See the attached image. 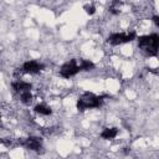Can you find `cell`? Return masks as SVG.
Segmentation results:
<instances>
[{"mask_svg": "<svg viewBox=\"0 0 159 159\" xmlns=\"http://www.w3.org/2000/svg\"><path fill=\"white\" fill-rule=\"evenodd\" d=\"M138 46L142 47L147 55L155 56L159 50V36L157 34L138 37Z\"/></svg>", "mask_w": 159, "mask_h": 159, "instance_id": "cell-1", "label": "cell"}, {"mask_svg": "<svg viewBox=\"0 0 159 159\" xmlns=\"http://www.w3.org/2000/svg\"><path fill=\"white\" fill-rule=\"evenodd\" d=\"M106 96H102V97H98L91 92H84L81 98L77 101V109L78 111H84L87 108H97L101 106L103 98Z\"/></svg>", "mask_w": 159, "mask_h": 159, "instance_id": "cell-2", "label": "cell"}, {"mask_svg": "<svg viewBox=\"0 0 159 159\" xmlns=\"http://www.w3.org/2000/svg\"><path fill=\"white\" fill-rule=\"evenodd\" d=\"M135 39V32H129V34H123V32H114L112 35H109L108 37V42L112 45H120V43H125V42H130Z\"/></svg>", "mask_w": 159, "mask_h": 159, "instance_id": "cell-3", "label": "cell"}, {"mask_svg": "<svg viewBox=\"0 0 159 159\" xmlns=\"http://www.w3.org/2000/svg\"><path fill=\"white\" fill-rule=\"evenodd\" d=\"M78 71H81V68H80V66L76 63V60H71L70 62L65 63V65L61 67L60 75H61L62 77H65V78H70V77L75 76Z\"/></svg>", "mask_w": 159, "mask_h": 159, "instance_id": "cell-4", "label": "cell"}, {"mask_svg": "<svg viewBox=\"0 0 159 159\" xmlns=\"http://www.w3.org/2000/svg\"><path fill=\"white\" fill-rule=\"evenodd\" d=\"M22 68L26 73H37L39 71H41L43 68V65H40L36 61H27L24 63Z\"/></svg>", "mask_w": 159, "mask_h": 159, "instance_id": "cell-5", "label": "cell"}, {"mask_svg": "<svg viewBox=\"0 0 159 159\" xmlns=\"http://www.w3.org/2000/svg\"><path fill=\"white\" fill-rule=\"evenodd\" d=\"M25 147L30 150H34V152H39L41 149V139L37 138V137H30L25 140Z\"/></svg>", "mask_w": 159, "mask_h": 159, "instance_id": "cell-6", "label": "cell"}, {"mask_svg": "<svg viewBox=\"0 0 159 159\" xmlns=\"http://www.w3.org/2000/svg\"><path fill=\"white\" fill-rule=\"evenodd\" d=\"M12 88L16 91V92H26V91H30L31 89V84L27 83V82H24V81H17V82H12Z\"/></svg>", "mask_w": 159, "mask_h": 159, "instance_id": "cell-7", "label": "cell"}, {"mask_svg": "<svg viewBox=\"0 0 159 159\" xmlns=\"http://www.w3.org/2000/svg\"><path fill=\"white\" fill-rule=\"evenodd\" d=\"M117 133H118L117 128H106V129H103V132L101 133V137H102L103 139H113V138L117 135Z\"/></svg>", "mask_w": 159, "mask_h": 159, "instance_id": "cell-8", "label": "cell"}, {"mask_svg": "<svg viewBox=\"0 0 159 159\" xmlns=\"http://www.w3.org/2000/svg\"><path fill=\"white\" fill-rule=\"evenodd\" d=\"M35 112H36V113H40V114H43V116L51 114V109H50L47 106H45V104H37V106L35 107Z\"/></svg>", "mask_w": 159, "mask_h": 159, "instance_id": "cell-9", "label": "cell"}, {"mask_svg": "<svg viewBox=\"0 0 159 159\" xmlns=\"http://www.w3.org/2000/svg\"><path fill=\"white\" fill-rule=\"evenodd\" d=\"M21 102L24 103V104H31V102H32V94H31V92L30 91H26V92H22L21 93Z\"/></svg>", "mask_w": 159, "mask_h": 159, "instance_id": "cell-10", "label": "cell"}, {"mask_svg": "<svg viewBox=\"0 0 159 159\" xmlns=\"http://www.w3.org/2000/svg\"><path fill=\"white\" fill-rule=\"evenodd\" d=\"M80 68H81L82 71H89V70L94 68V65H93V62H91V61L83 60V61H81V63H80Z\"/></svg>", "mask_w": 159, "mask_h": 159, "instance_id": "cell-11", "label": "cell"}, {"mask_svg": "<svg viewBox=\"0 0 159 159\" xmlns=\"http://www.w3.org/2000/svg\"><path fill=\"white\" fill-rule=\"evenodd\" d=\"M83 9L86 10V12H87L88 15H93V14H94V11H96V7H94L92 4H87V5H84V6H83Z\"/></svg>", "mask_w": 159, "mask_h": 159, "instance_id": "cell-12", "label": "cell"}, {"mask_svg": "<svg viewBox=\"0 0 159 159\" xmlns=\"http://www.w3.org/2000/svg\"><path fill=\"white\" fill-rule=\"evenodd\" d=\"M153 22H154L155 25H158V26H159V15L153 16Z\"/></svg>", "mask_w": 159, "mask_h": 159, "instance_id": "cell-13", "label": "cell"}]
</instances>
